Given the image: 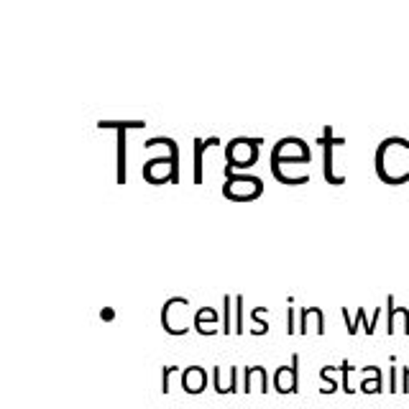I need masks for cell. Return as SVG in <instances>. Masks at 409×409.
Segmentation results:
<instances>
[{
    "instance_id": "obj_1",
    "label": "cell",
    "mask_w": 409,
    "mask_h": 409,
    "mask_svg": "<svg viewBox=\"0 0 409 409\" xmlns=\"http://www.w3.org/2000/svg\"><path fill=\"white\" fill-rule=\"evenodd\" d=\"M263 144V138L259 136H235L225 144V179L235 174V169H248L256 164L259 159V146Z\"/></svg>"
},
{
    "instance_id": "obj_2",
    "label": "cell",
    "mask_w": 409,
    "mask_h": 409,
    "mask_svg": "<svg viewBox=\"0 0 409 409\" xmlns=\"http://www.w3.org/2000/svg\"><path fill=\"white\" fill-rule=\"evenodd\" d=\"M263 192V182L261 176L256 174H233L225 179L223 185V195L230 197V200H256V197Z\"/></svg>"
},
{
    "instance_id": "obj_3",
    "label": "cell",
    "mask_w": 409,
    "mask_h": 409,
    "mask_svg": "<svg viewBox=\"0 0 409 409\" xmlns=\"http://www.w3.org/2000/svg\"><path fill=\"white\" fill-rule=\"evenodd\" d=\"M100 128H116L118 131V185H126V169H128V154H126V136L131 128H144V120H128V123H118V120H100Z\"/></svg>"
},
{
    "instance_id": "obj_4",
    "label": "cell",
    "mask_w": 409,
    "mask_h": 409,
    "mask_svg": "<svg viewBox=\"0 0 409 409\" xmlns=\"http://www.w3.org/2000/svg\"><path fill=\"white\" fill-rule=\"evenodd\" d=\"M317 144L322 146V174H325V179H328L330 185H341L345 176H338L335 174V169H332V148L343 146V144H345V138H332V128L325 126L322 138L317 141Z\"/></svg>"
},
{
    "instance_id": "obj_5",
    "label": "cell",
    "mask_w": 409,
    "mask_h": 409,
    "mask_svg": "<svg viewBox=\"0 0 409 409\" xmlns=\"http://www.w3.org/2000/svg\"><path fill=\"white\" fill-rule=\"evenodd\" d=\"M274 389L279 394H294L300 389V356L294 353L289 366H279L274 371Z\"/></svg>"
},
{
    "instance_id": "obj_6",
    "label": "cell",
    "mask_w": 409,
    "mask_h": 409,
    "mask_svg": "<svg viewBox=\"0 0 409 409\" xmlns=\"http://www.w3.org/2000/svg\"><path fill=\"white\" fill-rule=\"evenodd\" d=\"M146 148L151 146H166L169 148V156H172V185H179L182 182V166H179V144H176L172 136H151L146 138V144H144Z\"/></svg>"
},
{
    "instance_id": "obj_7",
    "label": "cell",
    "mask_w": 409,
    "mask_h": 409,
    "mask_svg": "<svg viewBox=\"0 0 409 409\" xmlns=\"http://www.w3.org/2000/svg\"><path fill=\"white\" fill-rule=\"evenodd\" d=\"M182 389L187 394H202L207 389V369H202V366H187L182 371Z\"/></svg>"
},
{
    "instance_id": "obj_8",
    "label": "cell",
    "mask_w": 409,
    "mask_h": 409,
    "mask_svg": "<svg viewBox=\"0 0 409 409\" xmlns=\"http://www.w3.org/2000/svg\"><path fill=\"white\" fill-rule=\"evenodd\" d=\"M213 389L217 394H235L238 391V366L228 369V376H223V369L215 366L213 369Z\"/></svg>"
},
{
    "instance_id": "obj_9",
    "label": "cell",
    "mask_w": 409,
    "mask_h": 409,
    "mask_svg": "<svg viewBox=\"0 0 409 409\" xmlns=\"http://www.w3.org/2000/svg\"><path fill=\"white\" fill-rule=\"evenodd\" d=\"M217 320H220L217 310H213V307H200V310L195 312V330L200 332V335H215V332L220 330V328H217Z\"/></svg>"
},
{
    "instance_id": "obj_10",
    "label": "cell",
    "mask_w": 409,
    "mask_h": 409,
    "mask_svg": "<svg viewBox=\"0 0 409 409\" xmlns=\"http://www.w3.org/2000/svg\"><path fill=\"white\" fill-rule=\"evenodd\" d=\"M256 381H259V391H269V371L263 369V366H248L243 371V394H251L256 386Z\"/></svg>"
},
{
    "instance_id": "obj_11",
    "label": "cell",
    "mask_w": 409,
    "mask_h": 409,
    "mask_svg": "<svg viewBox=\"0 0 409 409\" xmlns=\"http://www.w3.org/2000/svg\"><path fill=\"white\" fill-rule=\"evenodd\" d=\"M213 144H220V138L217 136H210V138H202V136H195V185H202V154L207 146H213Z\"/></svg>"
},
{
    "instance_id": "obj_12",
    "label": "cell",
    "mask_w": 409,
    "mask_h": 409,
    "mask_svg": "<svg viewBox=\"0 0 409 409\" xmlns=\"http://www.w3.org/2000/svg\"><path fill=\"white\" fill-rule=\"evenodd\" d=\"M363 373H371V379L360 381V391H363V394H376V391H381V371L376 369V366H366Z\"/></svg>"
},
{
    "instance_id": "obj_13",
    "label": "cell",
    "mask_w": 409,
    "mask_h": 409,
    "mask_svg": "<svg viewBox=\"0 0 409 409\" xmlns=\"http://www.w3.org/2000/svg\"><path fill=\"white\" fill-rule=\"evenodd\" d=\"M272 172H274V176L282 182V185H304V182H310V174H307V172H304V174L292 176V174H287V172H284L279 164H272Z\"/></svg>"
},
{
    "instance_id": "obj_14",
    "label": "cell",
    "mask_w": 409,
    "mask_h": 409,
    "mask_svg": "<svg viewBox=\"0 0 409 409\" xmlns=\"http://www.w3.org/2000/svg\"><path fill=\"white\" fill-rule=\"evenodd\" d=\"M235 302V297H230V294H225L223 297V335H230V332H235V328L230 325V312H233V307L230 304Z\"/></svg>"
},
{
    "instance_id": "obj_15",
    "label": "cell",
    "mask_w": 409,
    "mask_h": 409,
    "mask_svg": "<svg viewBox=\"0 0 409 409\" xmlns=\"http://www.w3.org/2000/svg\"><path fill=\"white\" fill-rule=\"evenodd\" d=\"M332 371H335V366H325V369L320 371V379H322V394H332V391H338V384H335V379H332Z\"/></svg>"
},
{
    "instance_id": "obj_16",
    "label": "cell",
    "mask_w": 409,
    "mask_h": 409,
    "mask_svg": "<svg viewBox=\"0 0 409 409\" xmlns=\"http://www.w3.org/2000/svg\"><path fill=\"white\" fill-rule=\"evenodd\" d=\"M235 332L243 335V294L235 297Z\"/></svg>"
},
{
    "instance_id": "obj_17",
    "label": "cell",
    "mask_w": 409,
    "mask_h": 409,
    "mask_svg": "<svg viewBox=\"0 0 409 409\" xmlns=\"http://www.w3.org/2000/svg\"><path fill=\"white\" fill-rule=\"evenodd\" d=\"M176 366H166L161 369V394H169L172 391V373H176Z\"/></svg>"
},
{
    "instance_id": "obj_18",
    "label": "cell",
    "mask_w": 409,
    "mask_h": 409,
    "mask_svg": "<svg viewBox=\"0 0 409 409\" xmlns=\"http://www.w3.org/2000/svg\"><path fill=\"white\" fill-rule=\"evenodd\" d=\"M338 369H341V373H343V391H345V394H351V363H348V360H343L341 366H338Z\"/></svg>"
},
{
    "instance_id": "obj_19",
    "label": "cell",
    "mask_w": 409,
    "mask_h": 409,
    "mask_svg": "<svg viewBox=\"0 0 409 409\" xmlns=\"http://www.w3.org/2000/svg\"><path fill=\"white\" fill-rule=\"evenodd\" d=\"M287 317H289V328H287V332H297V325H300V322L294 320V307H289V310H287Z\"/></svg>"
}]
</instances>
